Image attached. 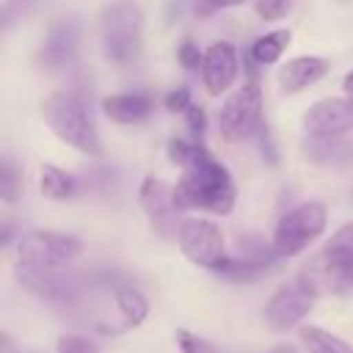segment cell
I'll list each match as a JSON object with an SVG mask.
<instances>
[{"label":"cell","mask_w":353,"mask_h":353,"mask_svg":"<svg viewBox=\"0 0 353 353\" xmlns=\"http://www.w3.org/2000/svg\"><path fill=\"white\" fill-rule=\"evenodd\" d=\"M168 160L182 168L174 185L179 210H204L212 215H229L234 207V182L223 163H218L201 143L174 138L168 141Z\"/></svg>","instance_id":"cell-1"},{"label":"cell","mask_w":353,"mask_h":353,"mask_svg":"<svg viewBox=\"0 0 353 353\" xmlns=\"http://www.w3.org/2000/svg\"><path fill=\"white\" fill-rule=\"evenodd\" d=\"M301 276L317 290V295H353V223L339 226L323 251L303 265Z\"/></svg>","instance_id":"cell-2"},{"label":"cell","mask_w":353,"mask_h":353,"mask_svg":"<svg viewBox=\"0 0 353 353\" xmlns=\"http://www.w3.org/2000/svg\"><path fill=\"white\" fill-rule=\"evenodd\" d=\"M41 116L58 141H63L66 146H72L83 154H91V157L99 154L97 127H94L88 108H85L80 94H74V91L50 94L41 102Z\"/></svg>","instance_id":"cell-3"},{"label":"cell","mask_w":353,"mask_h":353,"mask_svg":"<svg viewBox=\"0 0 353 353\" xmlns=\"http://www.w3.org/2000/svg\"><path fill=\"white\" fill-rule=\"evenodd\" d=\"M99 44L102 55L119 66L132 63L141 55L143 44V14L135 3H113L102 11L99 19Z\"/></svg>","instance_id":"cell-4"},{"label":"cell","mask_w":353,"mask_h":353,"mask_svg":"<svg viewBox=\"0 0 353 353\" xmlns=\"http://www.w3.org/2000/svg\"><path fill=\"white\" fill-rule=\"evenodd\" d=\"M325 207L320 201H301L292 210H287L273 232V251L279 259L295 256L303 248H309V243H314L323 232H325Z\"/></svg>","instance_id":"cell-5"},{"label":"cell","mask_w":353,"mask_h":353,"mask_svg":"<svg viewBox=\"0 0 353 353\" xmlns=\"http://www.w3.org/2000/svg\"><path fill=\"white\" fill-rule=\"evenodd\" d=\"M83 254V243L74 234L33 229L17 243V265L41 268V270H63Z\"/></svg>","instance_id":"cell-6"},{"label":"cell","mask_w":353,"mask_h":353,"mask_svg":"<svg viewBox=\"0 0 353 353\" xmlns=\"http://www.w3.org/2000/svg\"><path fill=\"white\" fill-rule=\"evenodd\" d=\"M218 127L229 143H240L262 132V91L256 83H245L226 97L218 113Z\"/></svg>","instance_id":"cell-7"},{"label":"cell","mask_w":353,"mask_h":353,"mask_svg":"<svg viewBox=\"0 0 353 353\" xmlns=\"http://www.w3.org/2000/svg\"><path fill=\"white\" fill-rule=\"evenodd\" d=\"M314 301H317V290L298 273L292 281L281 284L270 295V301L265 303V323H268V328L276 331V334L301 328V323L314 309Z\"/></svg>","instance_id":"cell-8"},{"label":"cell","mask_w":353,"mask_h":353,"mask_svg":"<svg viewBox=\"0 0 353 353\" xmlns=\"http://www.w3.org/2000/svg\"><path fill=\"white\" fill-rule=\"evenodd\" d=\"M176 240H179V248L182 254L204 268V270H212L218 273L223 268V262L229 259L226 254V240H223V232L218 223L207 221V218H182L179 223V232H176Z\"/></svg>","instance_id":"cell-9"},{"label":"cell","mask_w":353,"mask_h":353,"mask_svg":"<svg viewBox=\"0 0 353 353\" xmlns=\"http://www.w3.org/2000/svg\"><path fill=\"white\" fill-rule=\"evenodd\" d=\"M138 201L152 223V229L160 234V237H174L179 232V223L176 221V193H174V185L157 179V176H143L141 188H138Z\"/></svg>","instance_id":"cell-10"},{"label":"cell","mask_w":353,"mask_h":353,"mask_svg":"<svg viewBox=\"0 0 353 353\" xmlns=\"http://www.w3.org/2000/svg\"><path fill=\"white\" fill-rule=\"evenodd\" d=\"M303 130L312 138H342L353 130V97H328L303 113Z\"/></svg>","instance_id":"cell-11"},{"label":"cell","mask_w":353,"mask_h":353,"mask_svg":"<svg viewBox=\"0 0 353 353\" xmlns=\"http://www.w3.org/2000/svg\"><path fill=\"white\" fill-rule=\"evenodd\" d=\"M17 279L28 292H33L44 301H55V303L74 301L80 292V281L66 270H41V268L17 265Z\"/></svg>","instance_id":"cell-12"},{"label":"cell","mask_w":353,"mask_h":353,"mask_svg":"<svg viewBox=\"0 0 353 353\" xmlns=\"http://www.w3.org/2000/svg\"><path fill=\"white\" fill-rule=\"evenodd\" d=\"M240 72V61H237V50L229 41H215L204 50V63H201V83L207 88L210 97H221L223 91L232 88V83L237 80Z\"/></svg>","instance_id":"cell-13"},{"label":"cell","mask_w":353,"mask_h":353,"mask_svg":"<svg viewBox=\"0 0 353 353\" xmlns=\"http://www.w3.org/2000/svg\"><path fill=\"white\" fill-rule=\"evenodd\" d=\"M77 44H80V25L74 19H61L44 36L39 47V63L44 69H63L66 63H72Z\"/></svg>","instance_id":"cell-14"},{"label":"cell","mask_w":353,"mask_h":353,"mask_svg":"<svg viewBox=\"0 0 353 353\" xmlns=\"http://www.w3.org/2000/svg\"><path fill=\"white\" fill-rule=\"evenodd\" d=\"M328 74V61L320 55H298L279 69V85L284 94H298Z\"/></svg>","instance_id":"cell-15"},{"label":"cell","mask_w":353,"mask_h":353,"mask_svg":"<svg viewBox=\"0 0 353 353\" xmlns=\"http://www.w3.org/2000/svg\"><path fill=\"white\" fill-rule=\"evenodd\" d=\"M306 160L323 168H353V141L347 138H312L306 135L301 143Z\"/></svg>","instance_id":"cell-16"},{"label":"cell","mask_w":353,"mask_h":353,"mask_svg":"<svg viewBox=\"0 0 353 353\" xmlns=\"http://www.w3.org/2000/svg\"><path fill=\"white\" fill-rule=\"evenodd\" d=\"M154 108V99L149 94H113V97H105L102 99V110L110 121L116 124H138L143 121Z\"/></svg>","instance_id":"cell-17"},{"label":"cell","mask_w":353,"mask_h":353,"mask_svg":"<svg viewBox=\"0 0 353 353\" xmlns=\"http://www.w3.org/2000/svg\"><path fill=\"white\" fill-rule=\"evenodd\" d=\"M113 309H116V317H119V328L127 331V328H135L146 320L149 314V298L132 287V284H121L113 290Z\"/></svg>","instance_id":"cell-18"},{"label":"cell","mask_w":353,"mask_h":353,"mask_svg":"<svg viewBox=\"0 0 353 353\" xmlns=\"http://www.w3.org/2000/svg\"><path fill=\"white\" fill-rule=\"evenodd\" d=\"M39 190L50 201H66L77 193V176L52 163H44L39 171Z\"/></svg>","instance_id":"cell-19"},{"label":"cell","mask_w":353,"mask_h":353,"mask_svg":"<svg viewBox=\"0 0 353 353\" xmlns=\"http://www.w3.org/2000/svg\"><path fill=\"white\" fill-rule=\"evenodd\" d=\"M290 39H292V30L290 28H279V30H270V33L254 39V44H251L254 63H259V66L276 63L284 55V50L290 47Z\"/></svg>","instance_id":"cell-20"},{"label":"cell","mask_w":353,"mask_h":353,"mask_svg":"<svg viewBox=\"0 0 353 353\" xmlns=\"http://www.w3.org/2000/svg\"><path fill=\"white\" fill-rule=\"evenodd\" d=\"M298 336L309 353H353V345L347 339H342L339 334H331L320 325H301Z\"/></svg>","instance_id":"cell-21"},{"label":"cell","mask_w":353,"mask_h":353,"mask_svg":"<svg viewBox=\"0 0 353 353\" xmlns=\"http://www.w3.org/2000/svg\"><path fill=\"white\" fill-rule=\"evenodd\" d=\"M270 268H273V262H262V259H251V256H229L223 262V268L218 270V276H223L229 281H259Z\"/></svg>","instance_id":"cell-22"},{"label":"cell","mask_w":353,"mask_h":353,"mask_svg":"<svg viewBox=\"0 0 353 353\" xmlns=\"http://www.w3.org/2000/svg\"><path fill=\"white\" fill-rule=\"evenodd\" d=\"M55 353H99V345L83 334H63V336H58Z\"/></svg>","instance_id":"cell-23"},{"label":"cell","mask_w":353,"mask_h":353,"mask_svg":"<svg viewBox=\"0 0 353 353\" xmlns=\"http://www.w3.org/2000/svg\"><path fill=\"white\" fill-rule=\"evenodd\" d=\"M176 347H179V353H218L212 347V342L201 339L199 334H193L188 328H179L176 331Z\"/></svg>","instance_id":"cell-24"},{"label":"cell","mask_w":353,"mask_h":353,"mask_svg":"<svg viewBox=\"0 0 353 353\" xmlns=\"http://www.w3.org/2000/svg\"><path fill=\"white\" fill-rule=\"evenodd\" d=\"M17 193H19V176H17L14 163L6 157L3 171H0V196H3L6 204H11V201H17Z\"/></svg>","instance_id":"cell-25"},{"label":"cell","mask_w":353,"mask_h":353,"mask_svg":"<svg viewBox=\"0 0 353 353\" xmlns=\"http://www.w3.org/2000/svg\"><path fill=\"white\" fill-rule=\"evenodd\" d=\"M176 58H179V63H182L188 72H196V69H201V63H204V52L199 50V44H196L193 39H182V44H179V50H176Z\"/></svg>","instance_id":"cell-26"},{"label":"cell","mask_w":353,"mask_h":353,"mask_svg":"<svg viewBox=\"0 0 353 353\" xmlns=\"http://www.w3.org/2000/svg\"><path fill=\"white\" fill-rule=\"evenodd\" d=\"M292 3H295V0H254V8H256V14H259L262 19L273 22V19L287 17L290 8H292Z\"/></svg>","instance_id":"cell-27"},{"label":"cell","mask_w":353,"mask_h":353,"mask_svg":"<svg viewBox=\"0 0 353 353\" xmlns=\"http://www.w3.org/2000/svg\"><path fill=\"white\" fill-rule=\"evenodd\" d=\"M190 88L188 85H179V88H174L168 97H165V110H171V113H188L190 110Z\"/></svg>","instance_id":"cell-28"},{"label":"cell","mask_w":353,"mask_h":353,"mask_svg":"<svg viewBox=\"0 0 353 353\" xmlns=\"http://www.w3.org/2000/svg\"><path fill=\"white\" fill-rule=\"evenodd\" d=\"M243 3L245 0H196L193 11H196V17H210V14H218V11H226V8H237Z\"/></svg>","instance_id":"cell-29"},{"label":"cell","mask_w":353,"mask_h":353,"mask_svg":"<svg viewBox=\"0 0 353 353\" xmlns=\"http://www.w3.org/2000/svg\"><path fill=\"white\" fill-rule=\"evenodd\" d=\"M185 119H188V127L193 130V135H201L207 130V116H204V110L199 105H190V110L185 113Z\"/></svg>","instance_id":"cell-30"},{"label":"cell","mask_w":353,"mask_h":353,"mask_svg":"<svg viewBox=\"0 0 353 353\" xmlns=\"http://www.w3.org/2000/svg\"><path fill=\"white\" fill-rule=\"evenodd\" d=\"M342 88L347 91V97H353V72H347V74H345V80H342Z\"/></svg>","instance_id":"cell-31"},{"label":"cell","mask_w":353,"mask_h":353,"mask_svg":"<svg viewBox=\"0 0 353 353\" xmlns=\"http://www.w3.org/2000/svg\"><path fill=\"white\" fill-rule=\"evenodd\" d=\"M270 353H295V347H292V345H279V347H273Z\"/></svg>","instance_id":"cell-32"},{"label":"cell","mask_w":353,"mask_h":353,"mask_svg":"<svg viewBox=\"0 0 353 353\" xmlns=\"http://www.w3.org/2000/svg\"><path fill=\"white\" fill-rule=\"evenodd\" d=\"M8 353H39V350H8Z\"/></svg>","instance_id":"cell-33"}]
</instances>
